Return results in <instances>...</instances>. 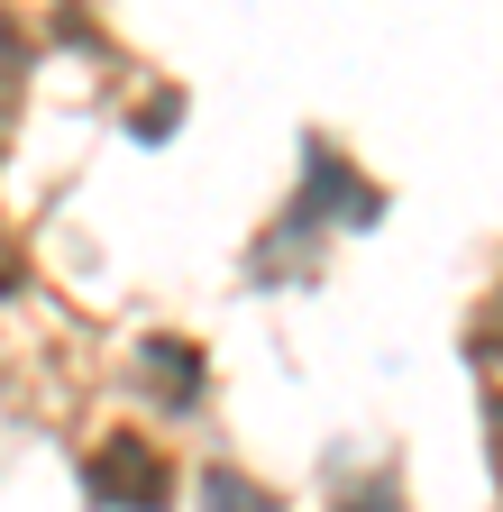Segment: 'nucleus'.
Segmentation results:
<instances>
[{"label":"nucleus","instance_id":"f257e3e1","mask_svg":"<svg viewBox=\"0 0 503 512\" xmlns=\"http://www.w3.org/2000/svg\"><path fill=\"white\" fill-rule=\"evenodd\" d=\"M92 485H101V494H119V503H138V512H156V503H165V467L147 458V439L101 448V458H92Z\"/></svg>","mask_w":503,"mask_h":512}]
</instances>
